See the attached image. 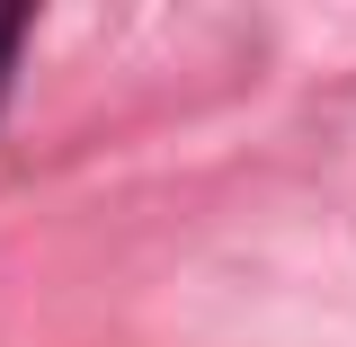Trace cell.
<instances>
[{
  "mask_svg": "<svg viewBox=\"0 0 356 347\" xmlns=\"http://www.w3.org/2000/svg\"><path fill=\"white\" fill-rule=\"evenodd\" d=\"M18 36H27V9H0V89H9V63H18Z\"/></svg>",
  "mask_w": 356,
  "mask_h": 347,
  "instance_id": "cell-1",
  "label": "cell"
}]
</instances>
